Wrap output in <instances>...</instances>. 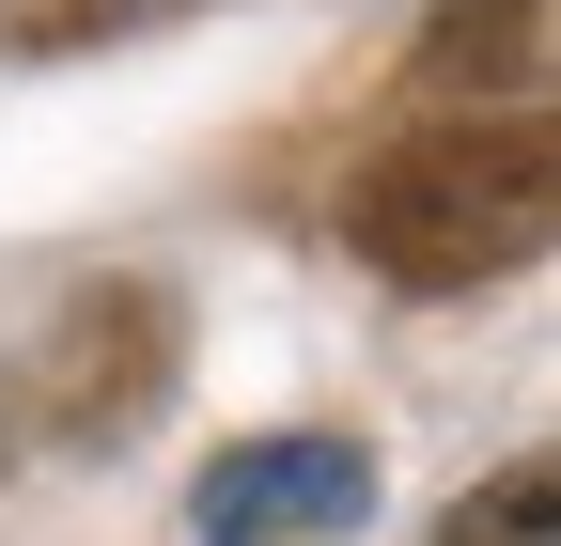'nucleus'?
<instances>
[{"instance_id": "f257e3e1", "label": "nucleus", "mask_w": 561, "mask_h": 546, "mask_svg": "<svg viewBox=\"0 0 561 546\" xmlns=\"http://www.w3.org/2000/svg\"><path fill=\"white\" fill-rule=\"evenodd\" d=\"M343 235H359V265L405 282V297H483V282H515V265L561 235V141L530 110L405 125L390 157H359Z\"/></svg>"}, {"instance_id": "f03ea898", "label": "nucleus", "mask_w": 561, "mask_h": 546, "mask_svg": "<svg viewBox=\"0 0 561 546\" xmlns=\"http://www.w3.org/2000/svg\"><path fill=\"white\" fill-rule=\"evenodd\" d=\"M157 390H172V297L157 282H94V297H62V328L16 360L0 422H16V453H125L157 422Z\"/></svg>"}, {"instance_id": "7ed1b4c3", "label": "nucleus", "mask_w": 561, "mask_h": 546, "mask_svg": "<svg viewBox=\"0 0 561 546\" xmlns=\"http://www.w3.org/2000/svg\"><path fill=\"white\" fill-rule=\"evenodd\" d=\"M359 515H375V453L328 437V422L219 453V468H203V500H187L203 546H328V531H359Z\"/></svg>"}, {"instance_id": "20e7f679", "label": "nucleus", "mask_w": 561, "mask_h": 546, "mask_svg": "<svg viewBox=\"0 0 561 546\" xmlns=\"http://www.w3.org/2000/svg\"><path fill=\"white\" fill-rule=\"evenodd\" d=\"M546 16L561 0H437L421 16V79L437 94H530L546 79Z\"/></svg>"}, {"instance_id": "39448f33", "label": "nucleus", "mask_w": 561, "mask_h": 546, "mask_svg": "<svg viewBox=\"0 0 561 546\" xmlns=\"http://www.w3.org/2000/svg\"><path fill=\"white\" fill-rule=\"evenodd\" d=\"M546 531H561V468H546V453H515L483 500H453V531H437V546H546Z\"/></svg>"}]
</instances>
